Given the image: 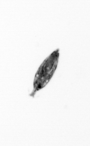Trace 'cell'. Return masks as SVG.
Here are the masks:
<instances>
[{"mask_svg": "<svg viewBox=\"0 0 90 146\" xmlns=\"http://www.w3.org/2000/svg\"><path fill=\"white\" fill-rule=\"evenodd\" d=\"M59 52V49L54 51L40 65L35 76L34 90L31 96H34L36 92L44 88L51 79L58 66Z\"/></svg>", "mask_w": 90, "mask_h": 146, "instance_id": "obj_1", "label": "cell"}]
</instances>
